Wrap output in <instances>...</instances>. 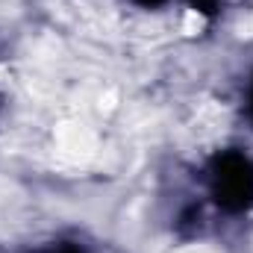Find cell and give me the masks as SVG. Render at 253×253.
<instances>
[{"mask_svg":"<svg viewBox=\"0 0 253 253\" xmlns=\"http://www.w3.org/2000/svg\"><path fill=\"white\" fill-rule=\"evenodd\" d=\"M212 194L221 209L242 212L253 203V162L248 156L227 150L212 159Z\"/></svg>","mask_w":253,"mask_h":253,"instance_id":"6da1fadb","label":"cell"},{"mask_svg":"<svg viewBox=\"0 0 253 253\" xmlns=\"http://www.w3.org/2000/svg\"><path fill=\"white\" fill-rule=\"evenodd\" d=\"M189 3L197 9V12H203V15H215L218 6H221V0H189Z\"/></svg>","mask_w":253,"mask_h":253,"instance_id":"7a4b0ae2","label":"cell"},{"mask_svg":"<svg viewBox=\"0 0 253 253\" xmlns=\"http://www.w3.org/2000/svg\"><path fill=\"white\" fill-rule=\"evenodd\" d=\"M135 3H141V6H159V3H165V0H135Z\"/></svg>","mask_w":253,"mask_h":253,"instance_id":"3957f363","label":"cell"},{"mask_svg":"<svg viewBox=\"0 0 253 253\" xmlns=\"http://www.w3.org/2000/svg\"><path fill=\"white\" fill-rule=\"evenodd\" d=\"M251 112H253V85H251Z\"/></svg>","mask_w":253,"mask_h":253,"instance_id":"277c9868","label":"cell"},{"mask_svg":"<svg viewBox=\"0 0 253 253\" xmlns=\"http://www.w3.org/2000/svg\"><path fill=\"white\" fill-rule=\"evenodd\" d=\"M62 253H77V251H74V248H65V251Z\"/></svg>","mask_w":253,"mask_h":253,"instance_id":"5b68a950","label":"cell"}]
</instances>
